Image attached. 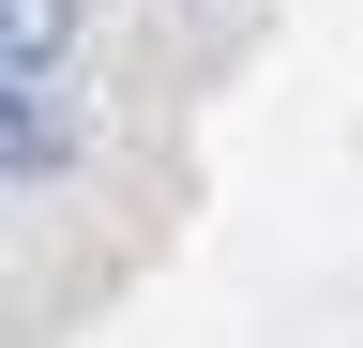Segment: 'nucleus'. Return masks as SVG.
<instances>
[{
    "label": "nucleus",
    "mask_w": 363,
    "mask_h": 348,
    "mask_svg": "<svg viewBox=\"0 0 363 348\" xmlns=\"http://www.w3.org/2000/svg\"><path fill=\"white\" fill-rule=\"evenodd\" d=\"M91 152V121L61 91V61H0V182H61Z\"/></svg>",
    "instance_id": "f257e3e1"
},
{
    "label": "nucleus",
    "mask_w": 363,
    "mask_h": 348,
    "mask_svg": "<svg viewBox=\"0 0 363 348\" xmlns=\"http://www.w3.org/2000/svg\"><path fill=\"white\" fill-rule=\"evenodd\" d=\"M91 0H0V61H61Z\"/></svg>",
    "instance_id": "f03ea898"
}]
</instances>
